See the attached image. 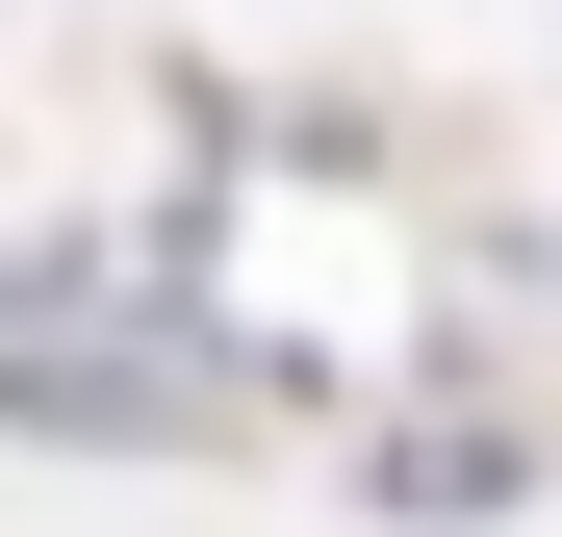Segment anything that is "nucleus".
I'll use <instances>...</instances> for the list:
<instances>
[{
  "label": "nucleus",
  "mask_w": 562,
  "mask_h": 537,
  "mask_svg": "<svg viewBox=\"0 0 562 537\" xmlns=\"http://www.w3.org/2000/svg\"><path fill=\"white\" fill-rule=\"evenodd\" d=\"M281 410V333L205 282L179 231H0V435L26 461H231V435Z\"/></svg>",
  "instance_id": "f257e3e1"
},
{
  "label": "nucleus",
  "mask_w": 562,
  "mask_h": 537,
  "mask_svg": "<svg viewBox=\"0 0 562 537\" xmlns=\"http://www.w3.org/2000/svg\"><path fill=\"white\" fill-rule=\"evenodd\" d=\"M562 486V410L537 384H460V358H409V410H358V512L384 537H486Z\"/></svg>",
  "instance_id": "f03ea898"
}]
</instances>
